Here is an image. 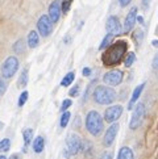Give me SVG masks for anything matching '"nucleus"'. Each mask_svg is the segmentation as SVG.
<instances>
[{
    "instance_id": "obj_23",
    "label": "nucleus",
    "mask_w": 158,
    "mask_h": 159,
    "mask_svg": "<svg viewBox=\"0 0 158 159\" xmlns=\"http://www.w3.org/2000/svg\"><path fill=\"white\" fill-rule=\"evenodd\" d=\"M132 38H133V41L136 42V45H140L141 42H142V38H144V32L141 30V29H136L133 32V36H132Z\"/></svg>"
},
{
    "instance_id": "obj_32",
    "label": "nucleus",
    "mask_w": 158,
    "mask_h": 159,
    "mask_svg": "<svg viewBox=\"0 0 158 159\" xmlns=\"http://www.w3.org/2000/svg\"><path fill=\"white\" fill-rule=\"evenodd\" d=\"M100 159H114V157H112V152L111 151H104L103 154H101Z\"/></svg>"
},
{
    "instance_id": "obj_18",
    "label": "nucleus",
    "mask_w": 158,
    "mask_h": 159,
    "mask_svg": "<svg viewBox=\"0 0 158 159\" xmlns=\"http://www.w3.org/2000/svg\"><path fill=\"white\" fill-rule=\"evenodd\" d=\"M28 84V69H24L21 71L19 80H17V87L19 88H25Z\"/></svg>"
},
{
    "instance_id": "obj_11",
    "label": "nucleus",
    "mask_w": 158,
    "mask_h": 159,
    "mask_svg": "<svg viewBox=\"0 0 158 159\" xmlns=\"http://www.w3.org/2000/svg\"><path fill=\"white\" fill-rule=\"evenodd\" d=\"M118 124L114 122V124H111V126L105 130V133H104V137H103V145L105 147H109L114 145V141L116 138V135H117V132H118Z\"/></svg>"
},
{
    "instance_id": "obj_7",
    "label": "nucleus",
    "mask_w": 158,
    "mask_h": 159,
    "mask_svg": "<svg viewBox=\"0 0 158 159\" xmlns=\"http://www.w3.org/2000/svg\"><path fill=\"white\" fill-rule=\"evenodd\" d=\"M123 72L120 70H109L103 75V82L111 87H116L123 82Z\"/></svg>"
},
{
    "instance_id": "obj_5",
    "label": "nucleus",
    "mask_w": 158,
    "mask_h": 159,
    "mask_svg": "<svg viewBox=\"0 0 158 159\" xmlns=\"http://www.w3.org/2000/svg\"><path fill=\"white\" fill-rule=\"evenodd\" d=\"M83 149V141L78 134L72 133L66 139V150L69 155H77L79 151Z\"/></svg>"
},
{
    "instance_id": "obj_14",
    "label": "nucleus",
    "mask_w": 158,
    "mask_h": 159,
    "mask_svg": "<svg viewBox=\"0 0 158 159\" xmlns=\"http://www.w3.org/2000/svg\"><path fill=\"white\" fill-rule=\"evenodd\" d=\"M144 87H145V83L140 84V86H137L136 88H134L133 93H132V98H131V100H129V104H128V109H129V111H131V109H133L134 103H136V101L140 99L141 93H142V89H144Z\"/></svg>"
},
{
    "instance_id": "obj_40",
    "label": "nucleus",
    "mask_w": 158,
    "mask_h": 159,
    "mask_svg": "<svg viewBox=\"0 0 158 159\" xmlns=\"http://www.w3.org/2000/svg\"><path fill=\"white\" fill-rule=\"evenodd\" d=\"M0 159H7V158H5L4 155H0Z\"/></svg>"
},
{
    "instance_id": "obj_10",
    "label": "nucleus",
    "mask_w": 158,
    "mask_h": 159,
    "mask_svg": "<svg viewBox=\"0 0 158 159\" xmlns=\"http://www.w3.org/2000/svg\"><path fill=\"white\" fill-rule=\"evenodd\" d=\"M105 30L108 34H112L114 37L120 34L123 30V26H121V22L118 20V17H116V16H109L105 22Z\"/></svg>"
},
{
    "instance_id": "obj_16",
    "label": "nucleus",
    "mask_w": 158,
    "mask_h": 159,
    "mask_svg": "<svg viewBox=\"0 0 158 159\" xmlns=\"http://www.w3.org/2000/svg\"><path fill=\"white\" fill-rule=\"evenodd\" d=\"M117 159H134V154H133L132 149L128 146L121 147L117 154Z\"/></svg>"
},
{
    "instance_id": "obj_13",
    "label": "nucleus",
    "mask_w": 158,
    "mask_h": 159,
    "mask_svg": "<svg viewBox=\"0 0 158 159\" xmlns=\"http://www.w3.org/2000/svg\"><path fill=\"white\" fill-rule=\"evenodd\" d=\"M61 2L59 0H54V2L49 5V19L52 20V22H57L61 17Z\"/></svg>"
},
{
    "instance_id": "obj_24",
    "label": "nucleus",
    "mask_w": 158,
    "mask_h": 159,
    "mask_svg": "<svg viewBox=\"0 0 158 159\" xmlns=\"http://www.w3.org/2000/svg\"><path fill=\"white\" fill-rule=\"evenodd\" d=\"M11 149V139L9 138H4L0 141V152H7Z\"/></svg>"
},
{
    "instance_id": "obj_17",
    "label": "nucleus",
    "mask_w": 158,
    "mask_h": 159,
    "mask_svg": "<svg viewBox=\"0 0 158 159\" xmlns=\"http://www.w3.org/2000/svg\"><path fill=\"white\" fill-rule=\"evenodd\" d=\"M44 149H45V139L41 135H38V137H36L35 141H33V150H35V152H37V154H40V152L44 151Z\"/></svg>"
},
{
    "instance_id": "obj_35",
    "label": "nucleus",
    "mask_w": 158,
    "mask_h": 159,
    "mask_svg": "<svg viewBox=\"0 0 158 159\" xmlns=\"http://www.w3.org/2000/svg\"><path fill=\"white\" fill-rule=\"evenodd\" d=\"M132 0H118V3H120L121 7H127V5L131 4Z\"/></svg>"
},
{
    "instance_id": "obj_26",
    "label": "nucleus",
    "mask_w": 158,
    "mask_h": 159,
    "mask_svg": "<svg viewBox=\"0 0 158 159\" xmlns=\"http://www.w3.org/2000/svg\"><path fill=\"white\" fill-rule=\"evenodd\" d=\"M112 38H114V36H112V34H107L103 38V41H101L100 46H99V50H104V49L108 48L109 45H111V42H112Z\"/></svg>"
},
{
    "instance_id": "obj_12",
    "label": "nucleus",
    "mask_w": 158,
    "mask_h": 159,
    "mask_svg": "<svg viewBox=\"0 0 158 159\" xmlns=\"http://www.w3.org/2000/svg\"><path fill=\"white\" fill-rule=\"evenodd\" d=\"M136 21H137V8L133 7V8L128 12L125 20H124V33L131 32L133 28H134V24H136Z\"/></svg>"
},
{
    "instance_id": "obj_19",
    "label": "nucleus",
    "mask_w": 158,
    "mask_h": 159,
    "mask_svg": "<svg viewBox=\"0 0 158 159\" xmlns=\"http://www.w3.org/2000/svg\"><path fill=\"white\" fill-rule=\"evenodd\" d=\"M25 49H26V46H25V42H24V39H17L15 43H13V52L16 53V54H22L25 52Z\"/></svg>"
},
{
    "instance_id": "obj_37",
    "label": "nucleus",
    "mask_w": 158,
    "mask_h": 159,
    "mask_svg": "<svg viewBox=\"0 0 158 159\" xmlns=\"http://www.w3.org/2000/svg\"><path fill=\"white\" fill-rule=\"evenodd\" d=\"M8 159H20V157H19V154H12Z\"/></svg>"
},
{
    "instance_id": "obj_28",
    "label": "nucleus",
    "mask_w": 158,
    "mask_h": 159,
    "mask_svg": "<svg viewBox=\"0 0 158 159\" xmlns=\"http://www.w3.org/2000/svg\"><path fill=\"white\" fill-rule=\"evenodd\" d=\"M72 105V101L71 99H65L63 101H62V105H61V112H66L69 108Z\"/></svg>"
},
{
    "instance_id": "obj_4",
    "label": "nucleus",
    "mask_w": 158,
    "mask_h": 159,
    "mask_svg": "<svg viewBox=\"0 0 158 159\" xmlns=\"http://www.w3.org/2000/svg\"><path fill=\"white\" fill-rule=\"evenodd\" d=\"M19 66H20V63H19L17 57H8L2 66V76L4 79H11L17 72Z\"/></svg>"
},
{
    "instance_id": "obj_22",
    "label": "nucleus",
    "mask_w": 158,
    "mask_h": 159,
    "mask_svg": "<svg viewBox=\"0 0 158 159\" xmlns=\"http://www.w3.org/2000/svg\"><path fill=\"white\" fill-rule=\"evenodd\" d=\"M70 118H71V113L69 111L63 112V115L61 116V120H59V126L61 128H66L67 124H69V121H70Z\"/></svg>"
},
{
    "instance_id": "obj_15",
    "label": "nucleus",
    "mask_w": 158,
    "mask_h": 159,
    "mask_svg": "<svg viewBox=\"0 0 158 159\" xmlns=\"http://www.w3.org/2000/svg\"><path fill=\"white\" fill-rule=\"evenodd\" d=\"M26 41H28V46H29L30 49H36L38 46V43H40V36H38V33L36 30H30L29 34H28Z\"/></svg>"
},
{
    "instance_id": "obj_33",
    "label": "nucleus",
    "mask_w": 158,
    "mask_h": 159,
    "mask_svg": "<svg viewBox=\"0 0 158 159\" xmlns=\"http://www.w3.org/2000/svg\"><path fill=\"white\" fill-rule=\"evenodd\" d=\"M151 65H153V67L156 70H158V52H157V54L154 55V58H153V62H151Z\"/></svg>"
},
{
    "instance_id": "obj_1",
    "label": "nucleus",
    "mask_w": 158,
    "mask_h": 159,
    "mask_svg": "<svg viewBox=\"0 0 158 159\" xmlns=\"http://www.w3.org/2000/svg\"><path fill=\"white\" fill-rule=\"evenodd\" d=\"M128 45L125 41H117L115 43H111L107 48L105 53L101 57V61L105 66H115L117 63H120L123 58H125V53H127Z\"/></svg>"
},
{
    "instance_id": "obj_3",
    "label": "nucleus",
    "mask_w": 158,
    "mask_h": 159,
    "mask_svg": "<svg viewBox=\"0 0 158 159\" xmlns=\"http://www.w3.org/2000/svg\"><path fill=\"white\" fill-rule=\"evenodd\" d=\"M103 128L104 122L100 113L96 111H90L86 116V129L88 130V133L92 135H99L103 132Z\"/></svg>"
},
{
    "instance_id": "obj_9",
    "label": "nucleus",
    "mask_w": 158,
    "mask_h": 159,
    "mask_svg": "<svg viewBox=\"0 0 158 159\" xmlns=\"http://www.w3.org/2000/svg\"><path fill=\"white\" fill-rule=\"evenodd\" d=\"M123 115V107L121 105H111L104 112V120L109 124L116 122Z\"/></svg>"
},
{
    "instance_id": "obj_36",
    "label": "nucleus",
    "mask_w": 158,
    "mask_h": 159,
    "mask_svg": "<svg viewBox=\"0 0 158 159\" xmlns=\"http://www.w3.org/2000/svg\"><path fill=\"white\" fill-rule=\"evenodd\" d=\"M142 2V7L145 8V9H148L149 8V5H150V2L151 0H141Z\"/></svg>"
},
{
    "instance_id": "obj_20",
    "label": "nucleus",
    "mask_w": 158,
    "mask_h": 159,
    "mask_svg": "<svg viewBox=\"0 0 158 159\" xmlns=\"http://www.w3.org/2000/svg\"><path fill=\"white\" fill-rule=\"evenodd\" d=\"M74 79H75V74H74V72L66 74L65 78L61 80V86H62V87H69V86H71V83L74 82Z\"/></svg>"
},
{
    "instance_id": "obj_27",
    "label": "nucleus",
    "mask_w": 158,
    "mask_h": 159,
    "mask_svg": "<svg viewBox=\"0 0 158 159\" xmlns=\"http://www.w3.org/2000/svg\"><path fill=\"white\" fill-rule=\"evenodd\" d=\"M28 98H29V93H28V91H22L21 95L19 96V101H17V105L19 107H22L25 103H26V100Z\"/></svg>"
},
{
    "instance_id": "obj_38",
    "label": "nucleus",
    "mask_w": 158,
    "mask_h": 159,
    "mask_svg": "<svg viewBox=\"0 0 158 159\" xmlns=\"http://www.w3.org/2000/svg\"><path fill=\"white\" fill-rule=\"evenodd\" d=\"M137 21L140 22V24H144V17L142 16H137Z\"/></svg>"
},
{
    "instance_id": "obj_25",
    "label": "nucleus",
    "mask_w": 158,
    "mask_h": 159,
    "mask_svg": "<svg viewBox=\"0 0 158 159\" xmlns=\"http://www.w3.org/2000/svg\"><path fill=\"white\" fill-rule=\"evenodd\" d=\"M134 61H136V54L134 53H128L127 57H125V59H124V66L131 67L134 63Z\"/></svg>"
},
{
    "instance_id": "obj_41",
    "label": "nucleus",
    "mask_w": 158,
    "mask_h": 159,
    "mask_svg": "<svg viewBox=\"0 0 158 159\" xmlns=\"http://www.w3.org/2000/svg\"><path fill=\"white\" fill-rule=\"evenodd\" d=\"M156 34L158 36V26H157V29H156Z\"/></svg>"
},
{
    "instance_id": "obj_8",
    "label": "nucleus",
    "mask_w": 158,
    "mask_h": 159,
    "mask_svg": "<svg viewBox=\"0 0 158 159\" xmlns=\"http://www.w3.org/2000/svg\"><path fill=\"white\" fill-rule=\"evenodd\" d=\"M37 30L42 37L50 36V33H52V30H53V26H52V20L49 19L48 15H42L41 17L38 19V21H37Z\"/></svg>"
},
{
    "instance_id": "obj_29",
    "label": "nucleus",
    "mask_w": 158,
    "mask_h": 159,
    "mask_svg": "<svg viewBox=\"0 0 158 159\" xmlns=\"http://www.w3.org/2000/svg\"><path fill=\"white\" fill-rule=\"evenodd\" d=\"M70 7H71V0H63V2L61 3V8H62V12L63 13L69 12Z\"/></svg>"
},
{
    "instance_id": "obj_6",
    "label": "nucleus",
    "mask_w": 158,
    "mask_h": 159,
    "mask_svg": "<svg viewBox=\"0 0 158 159\" xmlns=\"http://www.w3.org/2000/svg\"><path fill=\"white\" fill-rule=\"evenodd\" d=\"M144 117H145V105L142 103H138L136 107H134V111H133L132 117H131V122H129L131 130L138 129L144 121Z\"/></svg>"
},
{
    "instance_id": "obj_34",
    "label": "nucleus",
    "mask_w": 158,
    "mask_h": 159,
    "mask_svg": "<svg viewBox=\"0 0 158 159\" xmlns=\"http://www.w3.org/2000/svg\"><path fill=\"white\" fill-rule=\"evenodd\" d=\"M82 74H83V76H90L91 75V69H90V67H84Z\"/></svg>"
},
{
    "instance_id": "obj_39",
    "label": "nucleus",
    "mask_w": 158,
    "mask_h": 159,
    "mask_svg": "<svg viewBox=\"0 0 158 159\" xmlns=\"http://www.w3.org/2000/svg\"><path fill=\"white\" fill-rule=\"evenodd\" d=\"M151 45H153L154 48H158V39H154V41L151 42Z\"/></svg>"
},
{
    "instance_id": "obj_30",
    "label": "nucleus",
    "mask_w": 158,
    "mask_h": 159,
    "mask_svg": "<svg viewBox=\"0 0 158 159\" xmlns=\"http://www.w3.org/2000/svg\"><path fill=\"white\" fill-rule=\"evenodd\" d=\"M78 92H79V86H74L69 91V95L71 96V98H75V96L78 95Z\"/></svg>"
},
{
    "instance_id": "obj_31",
    "label": "nucleus",
    "mask_w": 158,
    "mask_h": 159,
    "mask_svg": "<svg viewBox=\"0 0 158 159\" xmlns=\"http://www.w3.org/2000/svg\"><path fill=\"white\" fill-rule=\"evenodd\" d=\"M5 89H7V86H5V83L3 80V78L0 76V95H3L5 92Z\"/></svg>"
},
{
    "instance_id": "obj_2",
    "label": "nucleus",
    "mask_w": 158,
    "mask_h": 159,
    "mask_svg": "<svg viewBox=\"0 0 158 159\" xmlns=\"http://www.w3.org/2000/svg\"><path fill=\"white\" fill-rule=\"evenodd\" d=\"M92 96H94L95 103H98L100 105H108L116 100V91L107 86H98L95 88Z\"/></svg>"
},
{
    "instance_id": "obj_21",
    "label": "nucleus",
    "mask_w": 158,
    "mask_h": 159,
    "mask_svg": "<svg viewBox=\"0 0 158 159\" xmlns=\"http://www.w3.org/2000/svg\"><path fill=\"white\" fill-rule=\"evenodd\" d=\"M22 138H24V143L25 146L29 145L30 142L33 141V129H24L22 130Z\"/></svg>"
}]
</instances>
